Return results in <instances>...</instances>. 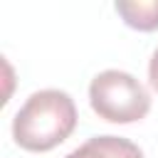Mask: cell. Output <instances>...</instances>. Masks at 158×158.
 Here are the masks:
<instances>
[{
  "label": "cell",
  "mask_w": 158,
  "mask_h": 158,
  "mask_svg": "<svg viewBox=\"0 0 158 158\" xmlns=\"http://www.w3.org/2000/svg\"><path fill=\"white\" fill-rule=\"evenodd\" d=\"M64 158H143L141 148L121 136H94Z\"/></svg>",
  "instance_id": "obj_3"
},
{
  "label": "cell",
  "mask_w": 158,
  "mask_h": 158,
  "mask_svg": "<svg viewBox=\"0 0 158 158\" xmlns=\"http://www.w3.org/2000/svg\"><path fill=\"white\" fill-rule=\"evenodd\" d=\"M148 79H151V86L158 91V49H156L153 57H151V64H148Z\"/></svg>",
  "instance_id": "obj_5"
},
{
  "label": "cell",
  "mask_w": 158,
  "mask_h": 158,
  "mask_svg": "<svg viewBox=\"0 0 158 158\" xmlns=\"http://www.w3.org/2000/svg\"><path fill=\"white\" fill-rule=\"evenodd\" d=\"M116 12L123 22L133 30L151 32L158 30V0H133V2H116Z\"/></svg>",
  "instance_id": "obj_4"
},
{
  "label": "cell",
  "mask_w": 158,
  "mask_h": 158,
  "mask_svg": "<svg viewBox=\"0 0 158 158\" xmlns=\"http://www.w3.org/2000/svg\"><path fill=\"white\" fill-rule=\"evenodd\" d=\"M77 126V106L67 91H35L12 118V138L20 148L44 153L69 138Z\"/></svg>",
  "instance_id": "obj_1"
},
{
  "label": "cell",
  "mask_w": 158,
  "mask_h": 158,
  "mask_svg": "<svg viewBox=\"0 0 158 158\" xmlns=\"http://www.w3.org/2000/svg\"><path fill=\"white\" fill-rule=\"evenodd\" d=\"M89 104L104 121L133 123L148 114L151 96L133 74L121 69H106L91 79Z\"/></svg>",
  "instance_id": "obj_2"
}]
</instances>
